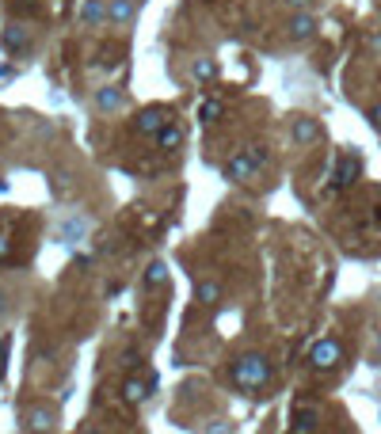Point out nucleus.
<instances>
[{"label":"nucleus","instance_id":"obj_7","mask_svg":"<svg viewBox=\"0 0 381 434\" xmlns=\"http://www.w3.org/2000/svg\"><path fill=\"white\" fill-rule=\"evenodd\" d=\"M290 137L297 141V145H313V141H320V122H313V118H294Z\"/></svg>","mask_w":381,"mask_h":434},{"label":"nucleus","instance_id":"obj_13","mask_svg":"<svg viewBox=\"0 0 381 434\" xmlns=\"http://www.w3.org/2000/svg\"><path fill=\"white\" fill-rule=\"evenodd\" d=\"M286 31H290V39H309L313 31H317V20H313V16H294L290 23H286Z\"/></svg>","mask_w":381,"mask_h":434},{"label":"nucleus","instance_id":"obj_27","mask_svg":"<svg viewBox=\"0 0 381 434\" xmlns=\"http://www.w3.org/2000/svg\"><path fill=\"white\" fill-rule=\"evenodd\" d=\"M85 434H99V430H85Z\"/></svg>","mask_w":381,"mask_h":434},{"label":"nucleus","instance_id":"obj_18","mask_svg":"<svg viewBox=\"0 0 381 434\" xmlns=\"http://www.w3.org/2000/svg\"><path fill=\"white\" fill-rule=\"evenodd\" d=\"M85 232H88L85 217H69V221L61 225V240H77V237H85Z\"/></svg>","mask_w":381,"mask_h":434},{"label":"nucleus","instance_id":"obj_12","mask_svg":"<svg viewBox=\"0 0 381 434\" xmlns=\"http://www.w3.org/2000/svg\"><path fill=\"white\" fill-rule=\"evenodd\" d=\"M0 42H4V50H8V54H23L27 46H31V39H27V31H23V27H8V31H4V39H0Z\"/></svg>","mask_w":381,"mask_h":434},{"label":"nucleus","instance_id":"obj_19","mask_svg":"<svg viewBox=\"0 0 381 434\" xmlns=\"http://www.w3.org/2000/svg\"><path fill=\"white\" fill-rule=\"evenodd\" d=\"M213 73H218V65H213L210 58H199V61L191 65V77L194 80H213Z\"/></svg>","mask_w":381,"mask_h":434},{"label":"nucleus","instance_id":"obj_9","mask_svg":"<svg viewBox=\"0 0 381 434\" xmlns=\"http://www.w3.org/2000/svg\"><path fill=\"white\" fill-rule=\"evenodd\" d=\"M355 175H358V156H343L339 168H336V179H332V187H336V191H343V187L355 183Z\"/></svg>","mask_w":381,"mask_h":434},{"label":"nucleus","instance_id":"obj_26","mask_svg":"<svg viewBox=\"0 0 381 434\" xmlns=\"http://www.w3.org/2000/svg\"><path fill=\"white\" fill-rule=\"evenodd\" d=\"M374 354H377V366H381V332H377V351Z\"/></svg>","mask_w":381,"mask_h":434},{"label":"nucleus","instance_id":"obj_2","mask_svg":"<svg viewBox=\"0 0 381 434\" xmlns=\"http://www.w3.org/2000/svg\"><path fill=\"white\" fill-rule=\"evenodd\" d=\"M309 366L317 373H332V370H339L343 366V343L336 335H324L313 343V351H309Z\"/></svg>","mask_w":381,"mask_h":434},{"label":"nucleus","instance_id":"obj_4","mask_svg":"<svg viewBox=\"0 0 381 434\" xmlns=\"http://www.w3.org/2000/svg\"><path fill=\"white\" fill-rule=\"evenodd\" d=\"M320 430V408L317 404H301L290 415V434H317Z\"/></svg>","mask_w":381,"mask_h":434},{"label":"nucleus","instance_id":"obj_14","mask_svg":"<svg viewBox=\"0 0 381 434\" xmlns=\"http://www.w3.org/2000/svg\"><path fill=\"white\" fill-rule=\"evenodd\" d=\"M80 20H85L88 27H96V23L111 20V12H107V4H104V0H88V4L80 8Z\"/></svg>","mask_w":381,"mask_h":434},{"label":"nucleus","instance_id":"obj_1","mask_svg":"<svg viewBox=\"0 0 381 434\" xmlns=\"http://www.w3.org/2000/svg\"><path fill=\"white\" fill-rule=\"evenodd\" d=\"M271 377H275V370H271V362H267L263 354H240L233 366H229V381H233V389H240V392H248V396H256V392H263L267 385H271Z\"/></svg>","mask_w":381,"mask_h":434},{"label":"nucleus","instance_id":"obj_8","mask_svg":"<svg viewBox=\"0 0 381 434\" xmlns=\"http://www.w3.org/2000/svg\"><path fill=\"white\" fill-rule=\"evenodd\" d=\"M149 389H156V377L149 373L145 381H137V377H130V381L123 385V396H126V404H142L145 396H149Z\"/></svg>","mask_w":381,"mask_h":434},{"label":"nucleus","instance_id":"obj_25","mask_svg":"<svg viewBox=\"0 0 381 434\" xmlns=\"http://www.w3.org/2000/svg\"><path fill=\"white\" fill-rule=\"evenodd\" d=\"M374 126L381 130V107H374Z\"/></svg>","mask_w":381,"mask_h":434},{"label":"nucleus","instance_id":"obj_10","mask_svg":"<svg viewBox=\"0 0 381 434\" xmlns=\"http://www.w3.org/2000/svg\"><path fill=\"white\" fill-rule=\"evenodd\" d=\"M123 103H126V92L123 88H99L96 92V107L107 111V115H111V111H123Z\"/></svg>","mask_w":381,"mask_h":434},{"label":"nucleus","instance_id":"obj_15","mask_svg":"<svg viewBox=\"0 0 381 434\" xmlns=\"http://www.w3.org/2000/svg\"><path fill=\"white\" fill-rule=\"evenodd\" d=\"M107 12H111V20H115V23H130L137 16V4H134V0H111Z\"/></svg>","mask_w":381,"mask_h":434},{"label":"nucleus","instance_id":"obj_21","mask_svg":"<svg viewBox=\"0 0 381 434\" xmlns=\"http://www.w3.org/2000/svg\"><path fill=\"white\" fill-rule=\"evenodd\" d=\"M202 434H233V423H229V419H213Z\"/></svg>","mask_w":381,"mask_h":434},{"label":"nucleus","instance_id":"obj_20","mask_svg":"<svg viewBox=\"0 0 381 434\" xmlns=\"http://www.w3.org/2000/svg\"><path fill=\"white\" fill-rule=\"evenodd\" d=\"M218 118H221V103L218 99L202 103V122H218Z\"/></svg>","mask_w":381,"mask_h":434},{"label":"nucleus","instance_id":"obj_23","mask_svg":"<svg viewBox=\"0 0 381 434\" xmlns=\"http://www.w3.org/2000/svg\"><path fill=\"white\" fill-rule=\"evenodd\" d=\"M8 309H12V305H8V294L0 290V316H8Z\"/></svg>","mask_w":381,"mask_h":434},{"label":"nucleus","instance_id":"obj_24","mask_svg":"<svg viewBox=\"0 0 381 434\" xmlns=\"http://www.w3.org/2000/svg\"><path fill=\"white\" fill-rule=\"evenodd\" d=\"M286 4H290V8H309L313 0H286Z\"/></svg>","mask_w":381,"mask_h":434},{"label":"nucleus","instance_id":"obj_17","mask_svg":"<svg viewBox=\"0 0 381 434\" xmlns=\"http://www.w3.org/2000/svg\"><path fill=\"white\" fill-rule=\"evenodd\" d=\"M194 301H202V305H218V301H221V286H218V282H194Z\"/></svg>","mask_w":381,"mask_h":434},{"label":"nucleus","instance_id":"obj_6","mask_svg":"<svg viewBox=\"0 0 381 434\" xmlns=\"http://www.w3.org/2000/svg\"><path fill=\"white\" fill-rule=\"evenodd\" d=\"M54 427H58V408L35 404V408L27 411V430H31V434H50Z\"/></svg>","mask_w":381,"mask_h":434},{"label":"nucleus","instance_id":"obj_16","mask_svg":"<svg viewBox=\"0 0 381 434\" xmlns=\"http://www.w3.org/2000/svg\"><path fill=\"white\" fill-rule=\"evenodd\" d=\"M145 286H153V290L168 286V263H161V259L149 263V271H145Z\"/></svg>","mask_w":381,"mask_h":434},{"label":"nucleus","instance_id":"obj_22","mask_svg":"<svg viewBox=\"0 0 381 434\" xmlns=\"http://www.w3.org/2000/svg\"><path fill=\"white\" fill-rule=\"evenodd\" d=\"M12 259V240H8V232H0V263Z\"/></svg>","mask_w":381,"mask_h":434},{"label":"nucleus","instance_id":"obj_3","mask_svg":"<svg viewBox=\"0 0 381 434\" xmlns=\"http://www.w3.org/2000/svg\"><path fill=\"white\" fill-rule=\"evenodd\" d=\"M267 164V153L259 145H252L248 153H237L225 160V179H233V183H248V179L256 175V168Z\"/></svg>","mask_w":381,"mask_h":434},{"label":"nucleus","instance_id":"obj_11","mask_svg":"<svg viewBox=\"0 0 381 434\" xmlns=\"http://www.w3.org/2000/svg\"><path fill=\"white\" fill-rule=\"evenodd\" d=\"M156 145H161L164 153L180 149V145H183V126H180V122H168V126H164L161 134H156Z\"/></svg>","mask_w":381,"mask_h":434},{"label":"nucleus","instance_id":"obj_5","mask_svg":"<svg viewBox=\"0 0 381 434\" xmlns=\"http://www.w3.org/2000/svg\"><path fill=\"white\" fill-rule=\"evenodd\" d=\"M172 122V111L168 107H145L142 115H137V134H149V137H156L164 126Z\"/></svg>","mask_w":381,"mask_h":434}]
</instances>
